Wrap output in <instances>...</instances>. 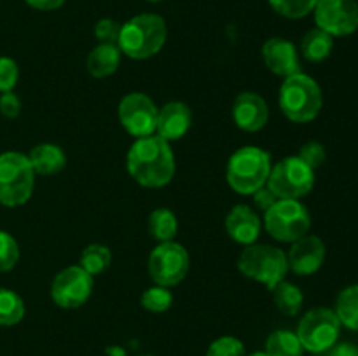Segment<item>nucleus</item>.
<instances>
[{"label":"nucleus","mask_w":358,"mask_h":356,"mask_svg":"<svg viewBox=\"0 0 358 356\" xmlns=\"http://www.w3.org/2000/svg\"><path fill=\"white\" fill-rule=\"evenodd\" d=\"M126 170L142 187H164L173 180L177 171L171 143L157 135L135 138L126 154Z\"/></svg>","instance_id":"obj_1"},{"label":"nucleus","mask_w":358,"mask_h":356,"mask_svg":"<svg viewBox=\"0 0 358 356\" xmlns=\"http://www.w3.org/2000/svg\"><path fill=\"white\" fill-rule=\"evenodd\" d=\"M168 27L164 17L154 13L136 14L121 24L117 47L131 59H149L164 47Z\"/></svg>","instance_id":"obj_2"},{"label":"nucleus","mask_w":358,"mask_h":356,"mask_svg":"<svg viewBox=\"0 0 358 356\" xmlns=\"http://www.w3.org/2000/svg\"><path fill=\"white\" fill-rule=\"evenodd\" d=\"M271 168L273 159L268 150L245 145L231 154L226 166V180L240 195H252L268 184Z\"/></svg>","instance_id":"obj_3"},{"label":"nucleus","mask_w":358,"mask_h":356,"mask_svg":"<svg viewBox=\"0 0 358 356\" xmlns=\"http://www.w3.org/2000/svg\"><path fill=\"white\" fill-rule=\"evenodd\" d=\"M280 110L289 121L306 124L320 115L324 107L322 87L313 77L299 72L283 79L278 94Z\"/></svg>","instance_id":"obj_4"},{"label":"nucleus","mask_w":358,"mask_h":356,"mask_svg":"<svg viewBox=\"0 0 358 356\" xmlns=\"http://www.w3.org/2000/svg\"><path fill=\"white\" fill-rule=\"evenodd\" d=\"M238 271L247 279L273 290L289 274L287 251L271 244H248L238 257Z\"/></svg>","instance_id":"obj_5"},{"label":"nucleus","mask_w":358,"mask_h":356,"mask_svg":"<svg viewBox=\"0 0 358 356\" xmlns=\"http://www.w3.org/2000/svg\"><path fill=\"white\" fill-rule=\"evenodd\" d=\"M35 171L27 154L7 150L0 154V205L17 208L30 201L35 188Z\"/></svg>","instance_id":"obj_6"},{"label":"nucleus","mask_w":358,"mask_h":356,"mask_svg":"<svg viewBox=\"0 0 358 356\" xmlns=\"http://www.w3.org/2000/svg\"><path fill=\"white\" fill-rule=\"evenodd\" d=\"M262 225L273 239L292 244L310 234L311 215L299 199H278L262 213Z\"/></svg>","instance_id":"obj_7"},{"label":"nucleus","mask_w":358,"mask_h":356,"mask_svg":"<svg viewBox=\"0 0 358 356\" xmlns=\"http://www.w3.org/2000/svg\"><path fill=\"white\" fill-rule=\"evenodd\" d=\"M341 321L331 307H313L301 318L297 325V337L304 351L327 353L341 335Z\"/></svg>","instance_id":"obj_8"},{"label":"nucleus","mask_w":358,"mask_h":356,"mask_svg":"<svg viewBox=\"0 0 358 356\" xmlns=\"http://www.w3.org/2000/svg\"><path fill=\"white\" fill-rule=\"evenodd\" d=\"M315 170H311L297 156L283 157L273 164L268 178V187L275 192L278 199H303L313 191Z\"/></svg>","instance_id":"obj_9"},{"label":"nucleus","mask_w":358,"mask_h":356,"mask_svg":"<svg viewBox=\"0 0 358 356\" xmlns=\"http://www.w3.org/2000/svg\"><path fill=\"white\" fill-rule=\"evenodd\" d=\"M191 269V257L184 244L177 241L159 243L149 255L147 271L154 285L171 286L180 285Z\"/></svg>","instance_id":"obj_10"},{"label":"nucleus","mask_w":358,"mask_h":356,"mask_svg":"<svg viewBox=\"0 0 358 356\" xmlns=\"http://www.w3.org/2000/svg\"><path fill=\"white\" fill-rule=\"evenodd\" d=\"M94 278L79 264L69 265L55 276L51 283V299L62 309H79L93 295Z\"/></svg>","instance_id":"obj_11"},{"label":"nucleus","mask_w":358,"mask_h":356,"mask_svg":"<svg viewBox=\"0 0 358 356\" xmlns=\"http://www.w3.org/2000/svg\"><path fill=\"white\" fill-rule=\"evenodd\" d=\"M159 108L145 93H128L117 107V117L126 133L135 138L156 135Z\"/></svg>","instance_id":"obj_12"},{"label":"nucleus","mask_w":358,"mask_h":356,"mask_svg":"<svg viewBox=\"0 0 358 356\" xmlns=\"http://www.w3.org/2000/svg\"><path fill=\"white\" fill-rule=\"evenodd\" d=\"M313 14L317 28L332 37H348L358 30L357 0H318Z\"/></svg>","instance_id":"obj_13"},{"label":"nucleus","mask_w":358,"mask_h":356,"mask_svg":"<svg viewBox=\"0 0 358 356\" xmlns=\"http://www.w3.org/2000/svg\"><path fill=\"white\" fill-rule=\"evenodd\" d=\"M327 248L325 243L315 234H306L301 239L294 241L290 250L287 251L289 271L297 276H311L320 271L325 262Z\"/></svg>","instance_id":"obj_14"},{"label":"nucleus","mask_w":358,"mask_h":356,"mask_svg":"<svg viewBox=\"0 0 358 356\" xmlns=\"http://www.w3.org/2000/svg\"><path fill=\"white\" fill-rule=\"evenodd\" d=\"M262 61L275 75L287 79L290 75L303 72L301 70L299 49L283 37H271L262 45Z\"/></svg>","instance_id":"obj_15"},{"label":"nucleus","mask_w":358,"mask_h":356,"mask_svg":"<svg viewBox=\"0 0 358 356\" xmlns=\"http://www.w3.org/2000/svg\"><path fill=\"white\" fill-rule=\"evenodd\" d=\"M233 121L241 131L257 133L269 121L268 101L254 91H243L234 98Z\"/></svg>","instance_id":"obj_16"},{"label":"nucleus","mask_w":358,"mask_h":356,"mask_svg":"<svg viewBox=\"0 0 358 356\" xmlns=\"http://www.w3.org/2000/svg\"><path fill=\"white\" fill-rule=\"evenodd\" d=\"M262 230V220L257 209L248 205H236L226 215V232L241 246L257 243Z\"/></svg>","instance_id":"obj_17"},{"label":"nucleus","mask_w":358,"mask_h":356,"mask_svg":"<svg viewBox=\"0 0 358 356\" xmlns=\"http://www.w3.org/2000/svg\"><path fill=\"white\" fill-rule=\"evenodd\" d=\"M192 128V110L184 101H168L157 114L156 135L168 143L182 140Z\"/></svg>","instance_id":"obj_18"},{"label":"nucleus","mask_w":358,"mask_h":356,"mask_svg":"<svg viewBox=\"0 0 358 356\" xmlns=\"http://www.w3.org/2000/svg\"><path fill=\"white\" fill-rule=\"evenodd\" d=\"M27 156L30 159L35 175H41V177L58 175L66 166L65 150L56 143H38Z\"/></svg>","instance_id":"obj_19"},{"label":"nucleus","mask_w":358,"mask_h":356,"mask_svg":"<svg viewBox=\"0 0 358 356\" xmlns=\"http://www.w3.org/2000/svg\"><path fill=\"white\" fill-rule=\"evenodd\" d=\"M121 58L122 52L117 47V44H98L87 54V72L94 79H107L117 72Z\"/></svg>","instance_id":"obj_20"},{"label":"nucleus","mask_w":358,"mask_h":356,"mask_svg":"<svg viewBox=\"0 0 358 356\" xmlns=\"http://www.w3.org/2000/svg\"><path fill=\"white\" fill-rule=\"evenodd\" d=\"M332 49H334V37L320 28H313L304 34L299 45V54L310 63H322L332 54Z\"/></svg>","instance_id":"obj_21"},{"label":"nucleus","mask_w":358,"mask_h":356,"mask_svg":"<svg viewBox=\"0 0 358 356\" xmlns=\"http://www.w3.org/2000/svg\"><path fill=\"white\" fill-rule=\"evenodd\" d=\"M147 230L152 239L157 243H168L175 241V236L178 232V218L170 208H156L150 212L147 218Z\"/></svg>","instance_id":"obj_22"},{"label":"nucleus","mask_w":358,"mask_h":356,"mask_svg":"<svg viewBox=\"0 0 358 356\" xmlns=\"http://www.w3.org/2000/svg\"><path fill=\"white\" fill-rule=\"evenodd\" d=\"M271 292L273 302L278 307L280 313H283L285 316H296V314H299V311L303 309L304 293L303 290L297 285H294V283L283 279V281H280Z\"/></svg>","instance_id":"obj_23"},{"label":"nucleus","mask_w":358,"mask_h":356,"mask_svg":"<svg viewBox=\"0 0 358 356\" xmlns=\"http://www.w3.org/2000/svg\"><path fill=\"white\" fill-rule=\"evenodd\" d=\"M112 264V251L107 244L91 243L83 250L79 258V265L94 278L107 271Z\"/></svg>","instance_id":"obj_24"},{"label":"nucleus","mask_w":358,"mask_h":356,"mask_svg":"<svg viewBox=\"0 0 358 356\" xmlns=\"http://www.w3.org/2000/svg\"><path fill=\"white\" fill-rule=\"evenodd\" d=\"M336 314L343 327L350 330H358V283L341 290L336 299Z\"/></svg>","instance_id":"obj_25"},{"label":"nucleus","mask_w":358,"mask_h":356,"mask_svg":"<svg viewBox=\"0 0 358 356\" xmlns=\"http://www.w3.org/2000/svg\"><path fill=\"white\" fill-rule=\"evenodd\" d=\"M266 353L269 356H303L304 348L296 332L275 330L266 341Z\"/></svg>","instance_id":"obj_26"},{"label":"nucleus","mask_w":358,"mask_h":356,"mask_svg":"<svg viewBox=\"0 0 358 356\" xmlns=\"http://www.w3.org/2000/svg\"><path fill=\"white\" fill-rule=\"evenodd\" d=\"M27 307L20 293L0 286V327H14L24 318Z\"/></svg>","instance_id":"obj_27"},{"label":"nucleus","mask_w":358,"mask_h":356,"mask_svg":"<svg viewBox=\"0 0 358 356\" xmlns=\"http://www.w3.org/2000/svg\"><path fill=\"white\" fill-rule=\"evenodd\" d=\"M140 304L149 313H166L173 306V293L166 286H149L147 290H143L142 297H140Z\"/></svg>","instance_id":"obj_28"},{"label":"nucleus","mask_w":358,"mask_h":356,"mask_svg":"<svg viewBox=\"0 0 358 356\" xmlns=\"http://www.w3.org/2000/svg\"><path fill=\"white\" fill-rule=\"evenodd\" d=\"M276 14L289 20H301L313 13L318 0H268Z\"/></svg>","instance_id":"obj_29"},{"label":"nucleus","mask_w":358,"mask_h":356,"mask_svg":"<svg viewBox=\"0 0 358 356\" xmlns=\"http://www.w3.org/2000/svg\"><path fill=\"white\" fill-rule=\"evenodd\" d=\"M20 260V244L6 230H0V272H9Z\"/></svg>","instance_id":"obj_30"},{"label":"nucleus","mask_w":358,"mask_h":356,"mask_svg":"<svg viewBox=\"0 0 358 356\" xmlns=\"http://www.w3.org/2000/svg\"><path fill=\"white\" fill-rule=\"evenodd\" d=\"M206 356H247V349L238 337L222 335L210 344Z\"/></svg>","instance_id":"obj_31"},{"label":"nucleus","mask_w":358,"mask_h":356,"mask_svg":"<svg viewBox=\"0 0 358 356\" xmlns=\"http://www.w3.org/2000/svg\"><path fill=\"white\" fill-rule=\"evenodd\" d=\"M20 80V66L9 56H0V93H9Z\"/></svg>","instance_id":"obj_32"},{"label":"nucleus","mask_w":358,"mask_h":356,"mask_svg":"<svg viewBox=\"0 0 358 356\" xmlns=\"http://www.w3.org/2000/svg\"><path fill=\"white\" fill-rule=\"evenodd\" d=\"M297 157L301 161H304L311 170L317 171L325 163V159H327V150H325V147L320 142H315L313 140V142H306L301 147L299 152H297Z\"/></svg>","instance_id":"obj_33"},{"label":"nucleus","mask_w":358,"mask_h":356,"mask_svg":"<svg viewBox=\"0 0 358 356\" xmlns=\"http://www.w3.org/2000/svg\"><path fill=\"white\" fill-rule=\"evenodd\" d=\"M119 34H121V23L112 17H101L94 24V37L100 44H117Z\"/></svg>","instance_id":"obj_34"},{"label":"nucleus","mask_w":358,"mask_h":356,"mask_svg":"<svg viewBox=\"0 0 358 356\" xmlns=\"http://www.w3.org/2000/svg\"><path fill=\"white\" fill-rule=\"evenodd\" d=\"M21 105L20 96L14 91L9 93H0V114L7 119H16L21 114Z\"/></svg>","instance_id":"obj_35"},{"label":"nucleus","mask_w":358,"mask_h":356,"mask_svg":"<svg viewBox=\"0 0 358 356\" xmlns=\"http://www.w3.org/2000/svg\"><path fill=\"white\" fill-rule=\"evenodd\" d=\"M252 199H254L255 209H257V212H262V213L268 212V209L271 208L276 201H278V198L275 195V192H273L268 185H264V187L259 188L257 192H254V194H252Z\"/></svg>","instance_id":"obj_36"},{"label":"nucleus","mask_w":358,"mask_h":356,"mask_svg":"<svg viewBox=\"0 0 358 356\" xmlns=\"http://www.w3.org/2000/svg\"><path fill=\"white\" fill-rule=\"evenodd\" d=\"M327 356H358V346L353 342H336L327 351Z\"/></svg>","instance_id":"obj_37"},{"label":"nucleus","mask_w":358,"mask_h":356,"mask_svg":"<svg viewBox=\"0 0 358 356\" xmlns=\"http://www.w3.org/2000/svg\"><path fill=\"white\" fill-rule=\"evenodd\" d=\"M31 9L37 10H56L66 2V0H24Z\"/></svg>","instance_id":"obj_38"},{"label":"nucleus","mask_w":358,"mask_h":356,"mask_svg":"<svg viewBox=\"0 0 358 356\" xmlns=\"http://www.w3.org/2000/svg\"><path fill=\"white\" fill-rule=\"evenodd\" d=\"M247 356H269V355L266 351H255V353H250V355H247Z\"/></svg>","instance_id":"obj_39"},{"label":"nucleus","mask_w":358,"mask_h":356,"mask_svg":"<svg viewBox=\"0 0 358 356\" xmlns=\"http://www.w3.org/2000/svg\"><path fill=\"white\" fill-rule=\"evenodd\" d=\"M149 2H161V0H149Z\"/></svg>","instance_id":"obj_40"},{"label":"nucleus","mask_w":358,"mask_h":356,"mask_svg":"<svg viewBox=\"0 0 358 356\" xmlns=\"http://www.w3.org/2000/svg\"><path fill=\"white\" fill-rule=\"evenodd\" d=\"M147 356H149V355H147Z\"/></svg>","instance_id":"obj_41"}]
</instances>
